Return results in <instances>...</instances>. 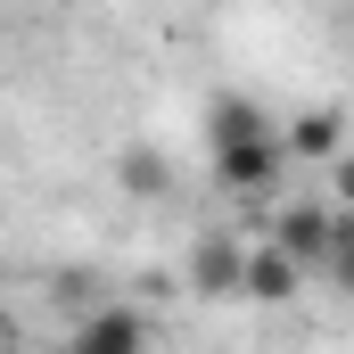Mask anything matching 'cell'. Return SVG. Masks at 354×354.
<instances>
[{"mask_svg": "<svg viewBox=\"0 0 354 354\" xmlns=\"http://www.w3.org/2000/svg\"><path fill=\"white\" fill-rule=\"evenodd\" d=\"M288 174V149H280V132H231V140H214V181L231 189V198H264L272 181Z\"/></svg>", "mask_w": 354, "mask_h": 354, "instance_id": "obj_1", "label": "cell"}, {"mask_svg": "<svg viewBox=\"0 0 354 354\" xmlns=\"http://www.w3.org/2000/svg\"><path fill=\"white\" fill-rule=\"evenodd\" d=\"M272 248H280V256H297V264H322V256H330V206H313V198L280 206V223H272Z\"/></svg>", "mask_w": 354, "mask_h": 354, "instance_id": "obj_2", "label": "cell"}, {"mask_svg": "<svg viewBox=\"0 0 354 354\" xmlns=\"http://www.w3.org/2000/svg\"><path fill=\"white\" fill-rule=\"evenodd\" d=\"M239 256H248V248H239L231 231H206V239L189 248V288H198V297H239Z\"/></svg>", "mask_w": 354, "mask_h": 354, "instance_id": "obj_3", "label": "cell"}, {"mask_svg": "<svg viewBox=\"0 0 354 354\" xmlns=\"http://www.w3.org/2000/svg\"><path fill=\"white\" fill-rule=\"evenodd\" d=\"M297 280H305V264H297V256H280V248H256V256H239V297H256V305H280V297H297Z\"/></svg>", "mask_w": 354, "mask_h": 354, "instance_id": "obj_4", "label": "cell"}, {"mask_svg": "<svg viewBox=\"0 0 354 354\" xmlns=\"http://www.w3.org/2000/svg\"><path fill=\"white\" fill-rule=\"evenodd\" d=\"M75 346L83 354H140L149 346V322H140V313H83Z\"/></svg>", "mask_w": 354, "mask_h": 354, "instance_id": "obj_5", "label": "cell"}, {"mask_svg": "<svg viewBox=\"0 0 354 354\" xmlns=\"http://www.w3.org/2000/svg\"><path fill=\"white\" fill-rule=\"evenodd\" d=\"M338 140H346V115H338V107H313V115H297V124L280 132L288 157H338Z\"/></svg>", "mask_w": 354, "mask_h": 354, "instance_id": "obj_6", "label": "cell"}, {"mask_svg": "<svg viewBox=\"0 0 354 354\" xmlns=\"http://www.w3.org/2000/svg\"><path fill=\"white\" fill-rule=\"evenodd\" d=\"M115 174H124L132 198H165V189H174V165H165L157 149H124V165H115Z\"/></svg>", "mask_w": 354, "mask_h": 354, "instance_id": "obj_7", "label": "cell"}, {"mask_svg": "<svg viewBox=\"0 0 354 354\" xmlns=\"http://www.w3.org/2000/svg\"><path fill=\"white\" fill-rule=\"evenodd\" d=\"M8 338H17V322H8V313H0V346H8Z\"/></svg>", "mask_w": 354, "mask_h": 354, "instance_id": "obj_8", "label": "cell"}]
</instances>
